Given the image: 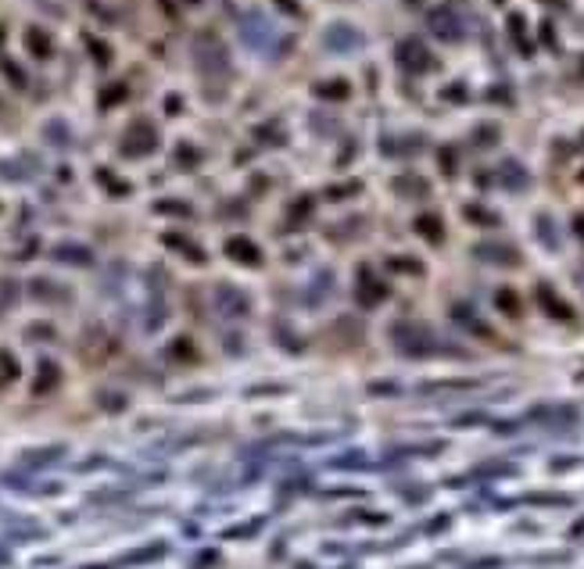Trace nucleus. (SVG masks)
Returning <instances> with one entry per match:
<instances>
[{"instance_id": "nucleus-1", "label": "nucleus", "mask_w": 584, "mask_h": 569, "mask_svg": "<svg viewBox=\"0 0 584 569\" xmlns=\"http://www.w3.org/2000/svg\"><path fill=\"white\" fill-rule=\"evenodd\" d=\"M391 347L405 354V358H434V354H466L459 344H448L445 336H437V329H430L427 323H412L402 319L391 326Z\"/></svg>"}, {"instance_id": "nucleus-2", "label": "nucleus", "mask_w": 584, "mask_h": 569, "mask_svg": "<svg viewBox=\"0 0 584 569\" xmlns=\"http://www.w3.org/2000/svg\"><path fill=\"white\" fill-rule=\"evenodd\" d=\"M194 65H197V72H201L204 82H226L229 72H233L226 47L219 44L212 33H201V36L194 39Z\"/></svg>"}, {"instance_id": "nucleus-3", "label": "nucleus", "mask_w": 584, "mask_h": 569, "mask_svg": "<svg viewBox=\"0 0 584 569\" xmlns=\"http://www.w3.org/2000/svg\"><path fill=\"white\" fill-rule=\"evenodd\" d=\"M394 61L409 72V75H423V72H430V69H437V57L420 44L416 36H409V39H402L398 47H394Z\"/></svg>"}, {"instance_id": "nucleus-4", "label": "nucleus", "mask_w": 584, "mask_h": 569, "mask_svg": "<svg viewBox=\"0 0 584 569\" xmlns=\"http://www.w3.org/2000/svg\"><path fill=\"white\" fill-rule=\"evenodd\" d=\"M240 36H244V44L251 51H269V44L276 39V29L269 26V18L262 11H247L240 18Z\"/></svg>"}, {"instance_id": "nucleus-5", "label": "nucleus", "mask_w": 584, "mask_h": 569, "mask_svg": "<svg viewBox=\"0 0 584 569\" xmlns=\"http://www.w3.org/2000/svg\"><path fill=\"white\" fill-rule=\"evenodd\" d=\"M158 147V133H154V125L151 122H133L130 129H126V136H122V154L126 158H143V154H151Z\"/></svg>"}, {"instance_id": "nucleus-6", "label": "nucleus", "mask_w": 584, "mask_h": 569, "mask_svg": "<svg viewBox=\"0 0 584 569\" xmlns=\"http://www.w3.org/2000/svg\"><path fill=\"white\" fill-rule=\"evenodd\" d=\"M427 29H430L437 39H445V44H459V39L466 36L463 18H459L448 4H445V8H434V11L427 15Z\"/></svg>"}, {"instance_id": "nucleus-7", "label": "nucleus", "mask_w": 584, "mask_h": 569, "mask_svg": "<svg viewBox=\"0 0 584 569\" xmlns=\"http://www.w3.org/2000/svg\"><path fill=\"white\" fill-rule=\"evenodd\" d=\"M362 44H366V36L351 26V22H333V26L323 33V47L333 51V54H355Z\"/></svg>"}, {"instance_id": "nucleus-8", "label": "nucleus", "mask_w": 584, "mask_h": 569, "mask_svg": "<svg viewBox=\"0 0 584 569\" xmlns=\"http://www.w3.org/2000/svg\"><path fill=\"white\" fill-rule=\"evenodd\" d=\"M534 298H538V308L545 311L549 319H556V323H577V311L559 298L552 283H538L534 287Z\"/></svg>"}, {"instance_id": "nucleus-9", "label": "nucleus", "mask_w": 584, "mask_h": 569, "mask_svg": "<svg viewBox=\"0 0 584 569\" xmlns=\"http://www.w3.org/2000/svg\"><path fill=\"white\" fill-rule=\"evenodd\" d=\"M473 258L477 262H488V265H520L524 262V255H520V251L513 247V244H506V240H484V244H477L473 247Z\"/></svg>"}, {"instance_id": "nucleus-10", "label": "nucleus", "mask_w": 584, "mask_h": 569, "mask_svg": "<svg viewBox=\"0 0 584 569\" xmlns=\"http://www.w3.org/2000/svg\"><path fill=\"white\" fill-rule=\"evenodd\" d=\"M355 298H359V305H362V308H377V305H384V301H387V283H384V280H380L373 269L359 265Z\"/></svg>"}, {"instance_id": "nucleus-11", "label": "nucleus", "mask_w": 584, "mask_h": 569, "mask_svg": "<svg viewBox=\"0 0 584 569\" xmlns=\"http://www.w3.org/2000/svg\"><path fill=\"white\" fill-rule=\"evenodd\" d=\"M448 319L459 326V329H466V333H473V336H481V341H491V326L477 315V308L470 305V301H455L452 308H448Z\"/></svg>"}, {"instance_id": "nucleus-12", "label": "nucleus", "mask_w": 584, "mask_h": 569, "mask_svg": "<svg viewBox=\"0 0 584 569\" xmlns=\"http://www.w3.org/2000/svg\"><path fill=\"white\" fill-rule=\"evenodd\" d=\"M215 308H219L222 315H233V319H240V315L251 311V298H247L240 287H233V283H219V287H215Z\"/></svg>"}, {"instance_id": "nucleus-13", "label": "nucleus", "mask_w": 584, "mask_h": 569, "mask_svg": "<svg viewBox=\"0 0 584 569\" xmlns=\"http://www.w3.org/2000/svg\"><path fill=\"white\" fill-rule=\"evenodd\" d=\"M495 176H498V183H502L506 190H513V194H520V190L531 186V172H527V168L520 165L516 158H506L502 165L495 168Z\"/></svg>"}, {"instance_id": "nucleus-14", "label": "nucleus", "mask_w": 584, "mask_h": 569, "mask_svg": "<svg viewBox=\"0 0 584 569\" xmlns=\"http://www.w3.org/2000/svg\"><path fill=\"white\" fill-rule=\"evenodd\" d=\"M226 255L233 258V262H240V265H262L258 244L247 240V237H229V240H226Z\"/></svg>"}, {"instance_id": "nucleus-15", "label": "nucleus", "mask_w": 584, "mask_h": 569, "mask_svg": "<svg viewBox=\"0 0 584 569\" xmlns=\"http://www.w3.org/2000/svg\"><path fill=\"white\" fill-rule=\"evenodd\" d=\"M29 293H33L36 301H47V305H65V301H72V290L61 287V283H54V280H33V283H29Z\"/></svg>"}, {"instance_id": "nucleus-16", "label": "nucleus", "mask_w": 584, "mask_h": 569, "mask_svg": "<svg viewBox=\"0 0 584 569\" xmlns=\"http://www.w3.org/2000/svg\"><path fill=\"white\" fill-rule=\"evenodd\" d=\"M61 383V369H57V362L54 358H39V369H36V394H51L54 387Z\"/></svg>"}, {"instance_id": "nucleus-17", "label": "nucleus", "mask_w": 584, "mask_h": 569, "mask_svg": "<svg viewBox=\"0 0 584 569\" xmlns=\"http://www.w3.org/2000/svg\"><path fill=\"white\" fill-rule=\"evenodd\" d=\"M412 229H416L423 240H430V244H441V240H445V222H441V215H434V212L420 215V219L412 222Z\"/></svg>"}, {"instance_id": "nucleus-18", "label": "nucleus", "mask_w": 584, "mask_h": 569, "mask_svg": "<svg viewBox=\"0 0 584 569\" xmlns=\"http://www.w3.org/2000/svg\"><path fill=\"white\" fill-rule=\"evenodd\" d=\"M534 237L541 240V247L559 251V229H556V219H552L549 212H541V215L534 219Z\"/></svg>"}, {"instance_id": "nucleus-19", "label": "nucleus", "mask_w": 584, "mask_h": 569, "mask_svg": "<svg viewBox=\"0 0 584 569\" xmlns=\"http://www.w3.org/2000/svg\"><path fill=\"white\" fill-rule=\"evenodd\" d=\"M509 39L520 47V54H524V57H531V54H534L531 36H527V18L520 15V11H513V15H509Z\"/></svg>"}, {"instance_id": "nucleus-20", "label": "nucleus", "mask_w": 584, "mask_h": 569, "mask_svg": "<svg viewBox=\"0 0 584 569\" xmlns=\"http://www.w3.org/2000/svg\"><path fill=\"white\" fill-rule=\"evenodd\" d=\"M495 308H498V311H506L509 319H520V315H524L520 293H516V290H509V287H498V290H495Z\"/></svg>"}, {"instance_id": "nucleus-21", "label": "nucleus", "mask_w": 584, "mask_h": 569, "mask_svg": "<svg viewBox=\"0 0 584 569\" xmlns=\"http://www.w3.org/2000/svg\"><path fill=\"white\" fill-rule=\"evenodd\" d=\"M312 93L323 97V100H348L351 87H348L344 79H323V82H316V87H312Z\"/></svg>"}, {"instance_id": "nucleus-22", "label": "nucleus", "mask_w": 584, "mask_h": 569, "mask_svg": "<svg viewBox=\"0 0 584 569\" xmlns=\"http://www.w3.org/2000/svg\"><path fill=\"white\" fill-rule=\"evenodd\" d=\"M333 290V276H330V272L323 269L319 272V276L316 280H312V287H308V293H305V298H308V308H319L323 301H326V293Z\"/></svg>"}, {"instance_id": "nucleus-23", "label": "nucleus", "mask_w": 584, "mask_h": 569, "mask_svg": "<svg viewBox=\"0 0 584 569\" xmlns=\"http://www.w3.org/2000/svg\"><path fill=\"white\" fill-rule=\"evenodd\" d=\"M54 258L57 262H69V265H90L94 262V255L87 247H76V244H57L54 247Z\"/></svg>"}, {"instance_id": "nucleus-24", "label": "nucleus", "mask_w": 584, "mask_h": 569, "mask_svg": "<svg viewBox=\"0 0 584 569\" xmlns=\"http://www.w3.org/2000/svg\"><path fill=\"white\" fill-rule=\"evenodd\" d=\"M394 190H398L402 197H427L430 194L427 179H420V176H398L394 179Z\"/></svg>"}, {"instance_id": "nucleus-25", "label": "nucleus", "mask_w": 584, "mask_h": 569, "mask_svg": "<svg viewBox=\"0 0 584 569\" xmlns=\"http://www.w3.org/2000/svg\"><path fill=\"white\" fill-rule=\"evenodd\" d=\"M463 212H466V219H470V222H477V226H488V229L502 226V219H498V212H491V208H481V204H466Z\"/></svg>"}, {"instance_id": "nucleus-26", "label": "nucleus", "mask_w": 584, "mask_h": 569, "mask_svg": "<svg viewBox=\"0 0 584 569\" xmlns=\"http://www.w3.org/2000/svg\"><path fill=\"white\" fill-rule=\"evenodd\" d=\"M26 44H29V51H33L36 57H51V51H54V47H51V36H47L44 29H36V26L26 29Z\"/></svg>"}, {"instance_id": "nucleus-27", "label": "nucleus", "mask_w": 584, "mask_h": 569, "mask_svg": "<svg viewBox=\"0 0 584 569\" xmlns=\"http://www.w3.org/2000/svg\"><path fill=\"white\" fill-rule=\"evenodd\" d=\"M15 379H18V362H15V354H11V351H0V387L15 383Z\"/></svg>"}, {"instance_id": "nucleus-28", "label": "nucleus", "mask_w": 584, "mask_h": 569, "mask_svg": "<svg viewBox=\"0 0 584 569\" xmlns=\"http://www.w3.org/2000/svg\"><path fill=\"white\" fill-rule=\"evenodd\" d=\"M165 244L169 247H176V251H183L186 258H194V262H204V255L197 247H191V240H183V237H176V233H165Z\"/></svg>"}, {"instance_id": "nucleus-29", "label": "nucleus", "mask_w": 584, "mask_h": 569, "mask_svg": "<svg viewBox=\"0 0 584 569\" xmlns=\"http://www.w3.org/2000/svg\"><path fill=\"white\" fill-rule=\"evenodd\" d=\"M61 455H65V448H47V451H29L26 455V466H47V462H54V458H61Z\"/></svg>"}, {"instance_id": "nucleus-30", "label": "nucleus", "mask_w": 584, "mask_h": 569, "mask_svg": "<svg viewBox=\"0 0 584 569\" xmlns=\"http://www.w3.org/2000/svg\"><path fill=\"white\" fill-rule=\"evenodd\" d=\"M387 269H402L405 276H420L423 262H416V258H387Z\"/></svg>"}, {"instance_id": "nucleus-31", "label": "nucleus", "mask_w": 584, "mask_h": 569, "mask_svg": "<svg viewBox=\"0 0 584 569\" xmlns=\"http://www.w3.org/2000/svg\"><path fill=\"white\" fill-rule=\"evenodd\" d=\"M44 133H47V140H51V143H57V147H65V143L72 140V136L65 133V122H57V118H54V122L47 125V129H44Z\"/></svg>"}, {"instance_id": "nucleus-32", "label": "nucleus", "mask_w": 584, "mask_h": 569, "mask_svg": "<svg viewBox=\"0 0 584 569\" xmlns=\"http://www.w3.org/2000/svg\"><path fill=\"white\" fill-rule=\"evenodd\" d=\"M473 140H477V147H491L498 140V125H477Z\"/></svg>"}, {"instance_id": "nucleus-33", "label": "nucleus", "mask_w": 584, "mask_h": 569, "mask_svg": "<svg viewBox=\"0 0 584 569\" xmlns=\"http://www.w3.org/2000/svg\"><path fill=\"white\" fill-rule=\"evenodd\" d=\"M176 161H179L183 168H194V165L201 161V154L194 151V147H186V143H179V147H176Z\"/></svg>"}, {"instance_id": "nucleus-34", "label": "nucleus", "mask_w": 584, "mask_h": 569, "mask_svg": "<svg viewBox=\"0 0 584 569\" xmlns=\"http://www.w3.org/2000/svg\"><path fill=\"white\" fill-rule=\"evenodd\" d=\"M122 97H126V82H115L112 90H104V93H100V104H104V108H112V104H118Z\"/></svg>"}, {"instance_id": "nucleus-35", "label": "nucleus", "mask_w": 584, "mask_h": 569, "mask_svg": "<svg viewBox=\"0 0 584 569\" xmlns=\"http://www.w3.org/2000/svg\"><path fill=\"white\" fill-rule=\"evenodd\" d=\"M154 212H169V215H191V208L179 204V201H158Z\"/></svg>"}, {"instance_id": "nucleus-36", "label": "nucleus", "mask_w": 584, "mask_h": 569, "mask_svg": "<svg viewBox=\"0 0 584 569\" xmlns=\"http://www.w3.org/2000/svg\"><path fill=\"white\" fill-rule=\"evenodd\" d=\"M441 172H445V176H455V151H448V147L441 151Z\"/></svg>"}, {"instance_id": "nucleus-37", "label": "nucleus", "mask_w": 584, "mask_h": 569, "mask_svg": "<svg viewBox=\"0 0 584 569\" xmlns=\"http://www.w3.org/2000/svg\"><path fill=\"white\" fill-rule=\"evenodd\" d=\"M441 97H445V100H448V97H452V100H466V87H463V82H455V87H445Z\"/></svg>"}, {"instance_id": "nucleus-38", "label": "nucleus", "mask_w": 584, "mask_h": 569, "mask_svg": "<svg viewBox=\"0 0 584 569\" xmlns=\"http://www.w3.org/2000/svg\"><path fill=\"white\" fill-rule=\"evenodd\" d=\"M90 51H94V57L100 61V65H108V57H112V54H108V47H100L97 39H90Z\"/></svg>"}, {"instance_id": "nucleus-39", "label": "nucleus", "mask_w": 584, "mask_h": 569, "mask_svg": "<svg viewBox=\"0 0 584 569\" xmlns=\"http://www.w3.org/2000/svg\"><path fill=\"white\" fill-rule=\"evenodd\" d=\"M276 4H280L290 18H298V15H301V4H298V0H276Z\"/></svg>"}, {"instance_id": "nucleus-40", "label": "nucleus", "mask_w": 584, "mask_h": 569, "mask_svg": "<svg viewBox=\"0 0 584 569\" xmlns=\"http://www.w3.org/2000/svg\"><path fill=\"white\" fill-rule=\"evenodd\" d=\"M541 39H545V44L556 51V29H552V22H545V26H541Z\"/></svg>"}, {"instance_id": "nucleus-41", "label": "nucleus", "mask_w": 584, "mask_h": 569, "mask_svg": "<svg viewBox=\"0 0 584 569\" xmlns=\"http://www.w3.org/2000/svg\"><path fill=\"white\" fill-rule=\"evenodd\" d=\"M36 336H54V333H51V326H39L36 323V326H29V341H36Z\"/></svg>"}, {"instance_id": "nucleus-42", "label": "nucleus", "mask_w": 584, "mask_h": 569, "mask_svg": "<svg viewBox=\"0 0 584 569\" xmlns=\"http://www.w3.org/2000/svg\"><path fill=\"white\" fill-rule=\"evenodd\" d=\"M8 79H15V87H26V75H22V69H15V65H8Z\"/></svg>"}, {"instance_id": "nucleus-43", "label": "nucleus", "mask_w": 584, "mask_h": 569, "mask_svg": "<svg viewBox=\"0 0 584 569\" xmlns=\"http://www.w3.org/2000/svg\"><path fill=\"white\" fill-rule=\"evenodd\" d=\"M488 97H495L498 104H509V100H513V97H509V90H502V87H498V90H491Z\"/></svg>"}, {"instance_id": "nucleus-44", "label": "nucleus", "mask_w": 584, "mask_h": 569, "mask_svg": "<svg viewBox=\"0 0 584 569\" xmlns=\"http://www.w3.org/2000/svg\"><path fill=\"white\" fill-rule=\"evenodd\" d=\"M574 233H577V237H581V240H584V212H581V215H577V219H574Z\"/></svg>"}, {"instance_id": "nucleus-45", "label": "nucleus", "mask_w": 584, "mask_h": 569, "mask_svg": "<svg viewBox=\"0 0 584 569\" xmlns=\"http://www.w3.org/2000/svg\"><path fill=\"white\" fill-rule=\"evenodd\" d=\"M541 4H552V8H563V11H567V0H541Z\"/></svg>"}, {"instance_id": "nucleus-46", "label": "nucleus", "mask_w": 584, "mask_h": 569, "mask_svg": "<svg viewBox=\"0 0 584 569\" xmlns=\"http://www.w3.org/2000/svg\"><path fill=\"white\" fill-rule=\"evenodd\" d=\"M574 280H577V283H581V290H584V265H581V269L574 272Z\"/></svg>"}, {"instance_id": "nucleus-47", "label": "nucleus", "mask_w": 584, "mask_h": 569, "mask_svg": "<svg viewBox=\"0 0 584 569\" xmlns=\"http://www.w3.org/2000/svg\"><path fill=\"white\" fill-rule=\"evenodd\" d=\"M495 4H506V0H495Z\"/></svg>"}, {"instance_id": "nucleus-48", "label": "nucleus", "mask_w": 584, "mask_h": 569, "mask_svg": "<svg viewBox=\"0 0 584 569\" xmlns=\"http://www.w3.org/2000/svg\"><path fill=\"white\" fill-rule=\"evenodd\" d=\"M186 4H197V0H186Z\"/></svg>"}, {"instance_id": "nucleus-49", "label": "nucleus", "mask_w": 584, "mask_h": 569, "mask_svg": "<svg viewBox=\"0 0 584 569\" xmlns=\"http://www.w3.org/2000/svg\"><path fill=\"white\" fill-rule=\"evenodd\" d=\"M409 4H416V0H409Z\"/></svg>"}]
</instances>
